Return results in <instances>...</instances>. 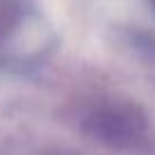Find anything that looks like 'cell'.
<instances>
[{"label":"cell","instance_id":"1","mask_svg":"<svg viewBox=\"0 0 155 155\" xmlns=\"http://www.w3.org/2000/svg\"><path fill=\"white\" fill-rule=\"evenodd\" d=\"M55 50L57 32L37 0H0V71H37Z\"/></svg>","mask_w":155,"mask_h":155},{"label":"cell","instance_id":"2","mask_svg":"<svg viewBox=\"0 0 155 155\" xmlns=\"http://www.w3.org/2000/svg\"><path fill=\"white\" fill-rule=\"evenodd\" d=\"M82 123L91 137L119 148H135L141 141H146V135H148L144 112L132 103H96L94 107H89Z\"/></svg>","mask_w":155,"mask_h":155},{"label":"cell","instance_id":"3","mask_svg":"<svg viewBox=\"0 0 155 155\" xmlns=\"http://www.w3.org/2000/svg\"><path fill=\"white\" fill-rule=\"evenodd\" d=\"M146 2H148V7L153 9V14H155V0H146Z\"/></svg>","mask_w":155,"mask_h":155}]
</instances>
